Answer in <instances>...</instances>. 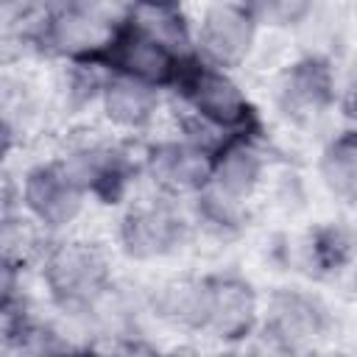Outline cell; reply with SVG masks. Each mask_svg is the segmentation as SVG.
<instances>
[{
  "label": "cell",
  "instance_id": "cell-16",
  "mask_svg": "<svg viewBox=\"0 0 357 357\" xmlns=\"http://www.w3.org/2000/svg\"><path fill=\"white\" fill-rule=\"evenodd\" d=\"M148 310L162 324L198 335L204 312V276H184L159 284L148 296Z\"/></svg>",
  "mask_w": 357,
  "mask_h": 357
},
{
  "label": "cell",
  "instance_id": "cell-15",
  "mask_svg": "<svg viewBox=\"0 0 357 357\" xmlns=\"http://www.w3.org/2000/svg\"><path fill=\"white\" fill-rule=\"evenodd\" d=\"M318 178L324 190L346 204L357 206V128L346 126L329 137L318 153Z\"/></svg>",
  "mask_w": 357,
  "mask_h": 357
},
{
  "label": "cell",
  "instance_id": "cell-11",
  "mask_svg": "<svg viewBox=\"0 0 357 357\" xmlns=\"http://www.w3.org/2000/svg\"><path fill=\"white\" fill-rule=\"evenodd\" d=\"M259 318H262L259 296L245 276L231 271L204 276V312H201L198 335L234 346L257 335Z\"/></svg>",
  "mask_w": 357,
  "mask_h": 357
},
{
  "label": "cell",
  "instance_id": "cell-17",
  "mask_svg": "<svg viewBox=\"0 0 357 357\" xmlns=\"http://www.w3.org/2000/svg\"><path fill=\"white\" fill-rule=\"evenodd\" d=\"M301 259L315 276H337L357 259V237L340 220L315 226L301 243Z\"/></svg>",
  "mask_w": 357,
  "mask_h": 357
},
{
  "label": "cell",
  "instance_id": "cell-21",
  "mask_svg": "<svg viewBox=\"0 0 357 357\" xmlns=\"http://www.w3.org/2000/svg\"><path fill=\"white\" fill-rule=\"evenodd\" d=\"M337 109H340L346 126L357 128V67L346 75L343 86L337 89Z\"/></svg>",
  "mask_w": 357,
  "mask_h": 357
},
{
  "label": "cell",
  "instance_id": "cell-22",
  "mask_svg": "<svg viewBox=\"0 0 357 357\" xmlns=\"http://www.w3.org/2000/svg\"><path fill=\"white\" fill-rule=\"evenodd\" d=\"M131 3H148V6H167V8H184L187 0H131Z\"/></svg>",
  "mask_w": 357,
  "mask_h": 357
},
{
  "label": "cell",
  "instance_id": "cell-13",
  "mask_svg": "<svg viewBox=\"0 0 357 357\" xmlns=\"http://www.w3.org/2000/svg\"><path fill=\"white\" fill-rule=\"evenodd\" d=\"M265 170L268 162L262 151V134H229L212 148V170L206 184L234 201L248 204L262 187Z\"/></svg>",
  "mask_w": 357,
  "mask_h": 357
},
{
  "label": "cell",
  "instance_id": "cell-18",
  "mask_svg": "<svg viewBox=\"0 0 357 357\" xmlns=\"http://www.w3.org/2000/svg\"><path fill=\"white\" fill-rule=\"evenodd\" d=\"M187 204H190L187 209H190L192 226L215 240H231L248 223V204L234 201L209 184L198 195H192Z\"/></svg>",
  "mask_w": 357,
  "mask_h": 357
},
{
  "label": "cell",
  "instance_id": "cell-1",
  "mask_svg": "<svg viewBox=\"0 0 357 357\" xmlns=\"http://www.w3.org/2000/svg\"><path fill=\"white\" fill-rule=\"evenodd\" d=\"M170 92L187 112L181 128L206 142H218L229 134H262V120L248 92L229 70L206 64L198 53L187 61Z\"/></svg>",
  "mask_w": 357,
  "mask_h": 357
},
{
  "label": "cell",
  "instance_id": "cell-10",
  "mask_svg": "<svg viewBox=\"0 0 357 357\" xmlns=\"http://www.w3.org/2000/svg\"><path fill=\"white\" fill-rule=\"evenodd\" d=\"M332 329V312L321 296L301 287H282L271 293L257 335L276 351H307Z\"/></svg>",
  "mask_w": 357,
  "mask_h": 357
},
{
  "label": "cell",
  "instance_id": "cell-14",
  "mask_svg": "<svg viewBox=\"0 0 357 357\" xmlns=\"http://www.w3.org/2000/svg\"><path fill=\"white\" fill-rule=\"evenodd\" d=\"M100 117L120 134H145L162 109V89L123 73H109L100 100Z\"/></svg>",
  "mask_w": 357,
  "mask_h": 357
},
{
  "label": "cell",
  "instance_id": "cell-7",
  "mask_svg": "<svg viewBox=\"0 0 357 357\" xmlns=\"http://www.w3.org/2000/svg\"><path fill=\"white\" fill-rule=\"evenodd\" d=\"M70 173L78 178L89 201L103 206H126L142 178V156H137L123 139L92 137L70 145L61 153Z\"/></svg>",
  "mask_w": 357,
  "mask_h": 357
},
{
  "label": "cell",
  "instance_id": "cell-12",
  "mask_svg": "<svg viewBox=\"0 0 357 357\" xmlns=\"http://www.w3.org/2000/svg\"><path fill=\"white\" fill-rule=\"evenodd\" d=\"M192 36L195 53L206 64L231 73L251 59L259 36V22L243 0H215L201 11Z\"/></svg>",
  "mask_w": 357,
  "mask_h": 357
},
{
  "label": "cell",
  "instance_id": "cell-8",
  "mask_svg": "<svg viewBox=\"0 0 357 357\" xmlns=\"http://www.w3.org/2000/svg\"><path fill=\"white\" fill-rule=\"evenodd\" d=\"M212 148L215 142H206L204 137L184 128L173 137L151 139L139 153L142 178L156 195L173 201H190L209 181Z\"/></svg>",
  "mask_w": 357,
  "mask_h": 357
},
{
  "label": "cell",
  "instance_id": "cell-9",
  "mask_svg": "<svg viewBox=\"0 0 357 357\" xmlns=\"http://www.w3.org/2000/svg\"><path fill=\"white\" fill-rule=\"evenodd\" d=\"M335 67L324 53L287 61L273 81V106L293 126H312L337 106Z\"/></svg>",
  "mask_w": 357,
  "mask_h": 357
},
{
  "label": "cell",
  "instance_id": "cell-19",
  "mask_svg": "<svg viewBox=\"0 0 357 357\" xmlns=\"http://www.w3.org/2000/svg\"><path fill=\"white\" fill-rule=\"evenodd\" d=\"M243 3L254 14L259 28H271V31L298 28L312 14V0H243Z\"/></svg>",
  "mask_w": 357,
  "mask_h": 357
},
{
  "label": "cell",
  "instance_id": "cell-20",
  "mask_svg": "<svg viewBox=\"0 0 357 357\" xmlns=\"http://www.w3.org/2000/svg\"><path fill=\"white\" fill-rule=\"evenodd\" d=\"M50 6L53 0H0V17L6 25V33L22 36Z\"/></svg>",
  "mask_w": 357,
  "mask_h": 357
},
{
  "label": "cell",
  "instance_id": "cell-3",
  "mask_svg": "<svg viewBox=\"0 0 357 357\" xmlns=\"http://www.w3.org/2000/svg\"><path fill=\"white\" fill-rule=\"evenodd\" d=\"M117 17H109L98 0H53V6L20 36L39 56L64 61L98 59L114 31Z\"/></svg>",
  "mask_w": 357,
  "mask_h": 357
},
{
  "label": "cell",
  "instance_id": "cell-2",
  "mask_svg": "<svg viewBox=\"0 0 357 357\" xmlns=\"http://www.w3.org/2000/svg\"><path fill=\"white\" fill-rule=\"evenodd\" d=\"M39 279L53 310L84 321L114 287L112 259L103 245L84 237H50L39 257Z\"/></svg>",
  "mask_w": 357,
  "mask_h": 357
},
{
  "label": "cell",
  "instance_id": "cell-23",
  "mask_svg": "<svg viewBox=\"0 0 357 357\" xmlns=\"http://www.w3.org/2000/svg\"><path fill=\"white\" fill-rule=\"evenodd\" d=\"M351 293L357 296V259H354V265H351Z\"/></svg>",
  "mask_w": 357,
  "mask_h": 357
},
{
  "label": "cell",
  "instance_id": "cell-4",
  "mask_svg": "<svg viewBox=\"0 0 357 357\" xmlns=\"http://www.w3.org/2000/svg\"><path fill=\"white\" fill-rule=\"evenodd\" d=\"M195 226L181 201L151 192L131 198L114 226V243L131 262H162L187 248Z\"/></svg>",
  "mask_w": 357,
  "mask_h": 357
},
{
  "label": "cell",
  "instance_id": "cell-6",
  "mask_svg": "<svg viewBox=\"0 0 357 357\" xmlns=\"http://www.w3.org/2000/svg\"><path fill=\"white\" fill-rule=\"evenodd\" d=\"M86 201L89 195L61 156L28 165L17 184V206L45 237L64 234L84 215Z\"/></svg>",
  "mask_w": 357,
  "mask_h": 357
},
{
  "label": "cell",
  "instance_id": "cell-5",
  "mask_svg": "<svg viewBox=\"0 0 357 357\" xmlns=\"http://www.w3.org/2000/svg\"><path fill=\"white\" fill-rule=\"evenodd\" d=\"M192 56L195 53H187V50L176 47L173 42L156 36L153 31L139 25L134 17L120 14L98 61L106 64L109 73H123V75L145 81L162 92L165 89L170 92Z\"/></svg>",
  "mask_w": 357,
  "mask_h": 357
}]
</instances>
